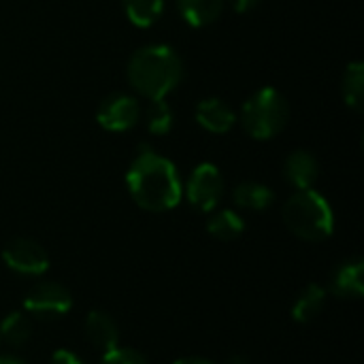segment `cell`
<instances>
[{"label": "cell", "instance_id": "1", "mask_svg": "<svg viewBox=\"0 0 364 364\" xmlns=\"http://www.w3.org/2000/svg\"><path fill=\"white\" fill-rule=\"evenodd\" d=\"M130 198L149 213L175 209L183 198V181L173 160L143 145L126 171Z\"/></svg>", "mask_w": 364, "mask_h": 364}, {"label": "cell", "instance_id": "2", "mask_svg": "<svg viewBox=\"0 0 364 364\" xmlns=\"http://www.w3.org/2000/svg\"><path fill=\"white\" fill-rule=\"evenodd\" d=\"M126 79L139 96L162 100L179 87L183 79V60L171 45H145L130 55Z\"/></svg>", "mask_w": 364, "mask_h": 364}, {"label": "cell", "instance_id": "3", "mask_svg": "<svg viewBox=\"0 0 364 364\" xmlns=\"http://www.w3.org/2000/svg\"><path fill=\"white\" fill-rule=\"evenodd\" d=\"M286 228L309 243H320L335 232V211L331 203L314 188L296 190L282 207Z\"/></svg>", "mask_w": 364, "mask_h": 364}, {"label": "cell", "instance_id": "4", "mask_svg": "<svg viewBox=\"0 0 364 364\" xmlns=\"http://www.w3.org/2000/svg\"><path fill=\"white\" fill-rule=\"evenodd\" d=\"M237 122L254 141H271L290 122V102L273 85L256 90L241 107Z\"/></svg>", "mask_w": 364, "mask_h": 364}, {"label": "cell", "instance_id": "5", "mask_svg": "<svg viewBox=\"0 0 364 364\" xmlns=\"http://www.w3.org/2000/svg\"><path fill=\"white\" fill-rule=\"evenodd\" d=\"M226 194V183L222 171L213 162H200L192 168L188 181L183 183L186 200L200 213H211L218 209Z\"/></svg>", "mask_w": 364, "mask_h": 364}, {"label": "cell", "instance_id": "6", "mask_svg": "<svg viewBox=\"0 0 364 364\" xmlns=\"http://www.w3.org/2000/svg\"><path fill=\"white\" fill-rule=\"evenodd\" d=\"M141 102L134 94L113 92L96 109V122L107 132H128L141 122Z\"/></svg>", "mask_w": 364, "mask_h": 364}, {"label": "cell", "instance_id": "7", "mask_svg": "<svg viewBox=\"0 0 364 364\" xmlns=\"http://www.w3.org/2000/svg\"><path fill=\"white\" fill-rule=\"evenodd\" d=\"M23 309L36 320H58L73 309V296L64 286L55 282H41L26 294Z\"/></svg>", "mask_w": 364, "mask_h": 364}, {"label": "cell", "instance_id": "8", "mask_svg": "<svg viewBox=\"0 0 364 364\" xmlns=\"http://www.w3.org/2000/svg\"><path fill=\"white\" fill-rule=\"evenodd\" d=\"M2 260L4 264L19 273V275H43L49 269V254L47 250L28 237H17L13 241H9L2 250Z\"/></svg>", "mask_w": 364, "mask_h": 364}, {"label": "cell", "instance_id": "9", "mask_svg": "<svg viewBox=\"0 0 364 364\" xmlns=\"http://www.w3.org/2000/svg\"><path fill=\"white\" fill-rule=\"evenodd\" d=\"M194 117H196V124L205 132H211V134H226L237 124V111L218 96L203 98L196 105Z\"/></svg>", "mask_w": 364, "mask_h": 364}, {"label": "cell", "instance_id": "10", "mask_svg": "<svg viewBox=\"0 0 364 364\" xmlns=\"http://www.w3.org/2000/svg\"><path fill=\"white\" fill-rule=\"evenodd\" d=\"M284 177L294 190H309L320 177L318 158L307 149H294L284 160Z\"/></svg>", "mask_w": 364, "mask_h": 364}, {"label": "cell", "instance_id": "11", "mask_svg": "<svg viewBox=\"0 0 364 364\" xmlns=\"http://www.w3.org/2000/svg\"><path fill=\"white\" fill-rule=\"evenodd\" d=\"M85 337L87 341L96 348V352L109 354L115 348H119V328L115 324V320L105 314V311H90L85 318Z\"/></svg>", "mask_w": 364, "mask_h": 364}, {"label": "cell", "instance_id": "12", "mask_svg": "<svg viewBox=\"0 0 364 364\" xmlns=\"http://www.w3.org/2000/svg\"><path fill=\"white\" fill-rule=\"evenodd\" d=\"M331 290L337 299H350L356 301L364 294V262L360 258L348 260L343 262L335 275H333V284Z\"/></svg>", "mask_w": 364, "mask_h": 364}, {"label": "cell", "instance_id": "13", "mask_svg": "<svg viewBox=\"0 0 364 364\" xmlns=\"http://www.w3.org/2000/svg\"><path fill=\"white\" fill-rule=\"evenodd\" d=\"M175 6L190 28H205L220 19L226 0H175Z\"/></svg>", "mask_w": 364, "mask_h": 364}, {"label": "cell", "instance_id": "14", "mask_svg": "<svg viewBox=\"0 0 364 364\" xmlns=\"http://www.w3.org/2000/svg\"><path fill=\"white\" fill-rule=\"evenodd\" d=\"M232 203L243 211H267L275 203V192L260 181H243L232 190Z\"/></svg>", "mask_w": 364, "mask_h": 364}, {"label": "cell", "instance_id": "15", "mask_svg": "<svg viewBox=\"0 0 364 364\" xmlns=\"http://www.w3.org/2000/svg\"><path fill=\"white\" fill-rule=\"evenodd\" d=\"M324 307H326V290L318 284H309L294 301L292 318L294 322L307 324V322H314L324 311Z\"/></svg>", "mask_w": 364, "mask_h": 364}, {"label": "cell", "instance_id": "16", "mask_svg": "<svg viewBox=\"0 0 364 364\" xmlns=\"http://www.w3.org/2000/svg\"><path fill=\"white\" fill-rule=\"evenodd\" d=\"M207 230L211 237H215L220 241H235L245 232V220L235 209L211 211V218L207 222Z\"/></svg>", "mask_w": 364, "mask_h": 364}, {"label": "cell", "instance_id": "17", "mask_svg": "<svg viewBox=\"0 0 364 364\" xmlns=\"http://www.w3.org/2000/svg\"><path fill=\"white\" fill-rule=\"evenodd\" d=\"M341 96L346 107L360 113L364 107V64L363 62H350L343 70L341 79Z\"/></svg>", "mask_w": 364, "mask_h": 364}, {"label": "cell", "instance_id": "18", "mask_svg": "<svg viewBox=\"0 0 364 364\" xmlns=\"http://www.w3.org/2000/svg\"><path fill=\"white\" fill-rule=\"evenodd\" d=\"M128 21L136 28L154 26L164 13V0H122Z\"/></svg>", "mask_w": 364, "mask_h": 364}, {"label": "cell", "instance_id": "19", "mask_svg": "<svg viewBox=\"0 0 364 364\" xmlns=\"http://www.w3.org/2000/svg\"><path fill=\"white\" fill-rule=\"evenodd\" d=\"M32 337V322L30 316L23 311H13L0 322V341L9 343L11 348H21Z\"/></svg>", "mask_w": 364, "mask_h": 364}, {"label": "cell", "instance_id": "20", "mask_svg": "<svg viewBox=\"0 0 364 364\" xmlns=\"http://www.w3.org/2000/svg\"><path fill=\"white\" fill-rule=\"evenodd\" d=\"M145 119V128L149 134L156 136H164L173 130V109L166 102V98L162 100H149V105L145 107V111L141 113Z\"/></svg>", "mask_w": 364, "mask_h": 364}, {"label": "cell", "instance_id": "21", "mask_svg": "<svg viewBox=\"0 0 364 364\" xmlns=\"http://www.w3.org/2000/svg\"><path fill=\"white\" fill-rule=\"evenodd\" d=\"M98 364H149L145 358H143V354H139L136 350H132V348H115L113 352H109V354H102L100 356V363Z\"/></svg>", "mask_w": 364, "mask_h": 364}, {"label": "cell", "instance_id": "22", "mask_svg": "<svg viewBox=\"0 0 364 364\" xmlns=\"http://www.w3.org/2000/svg\"><path fill=\"white\" fill-rule=\"evenodd\" d=\"M49 364H85L70 350H55L49 358Z\"/></svg>", "mask_w": 364, "mask_h": 364}, {"label": "cell", "instance_id": "23", "mask_svg": "<svg viewBox=\"0 0 364 364\" xmlns=\"http://www.w3.org/2000/svg\"><path fill=\"white\" fill-rule=\"evenodd\" d=\"M260 2H262V0H226V4H230L232 11H237V13H250V11H254Z\"/></svg>", "mask_w": 364, "mask_h": 364}, {"label": "cell", "instance_id": "24", "mask_svg": "<svg viewBox=\"0 0 364 364\" xmlns=\"http://www.w3.org/2000/svg\"><path fill=\"white\" fill-rule=\"evenodd\" d=\"M173 364H215V363L205 360V358H194V356H190V358H179L177 363H173Z\"/></svg>", "mask_w": 364, "mask_h": 364}, {"label": "cell", "instance_id": "25", "mask_svg": "<svg viewBox=\"0 0 364 364\" xmlns=\"http://www.w3.org/2000/svg\"><path fill=\"white\" fill-rule=\"evenodd\" d=\"M226 364H250V358H245V356H241V354H235V356H230Z\"/></svg>", "mask_w": 364, "mask_h": 364}, {"label": "cell", "instance_id": "26", "mask_svg": "<svg viewBox=\"0 0 364 364\" xmlns=\"http://www.w3.org/2000/svg\"><path fill=\"white\" fill-rule=\"evenodd\" d=\"M0 364H28L17 356H0Z\"/></svg>", "mask_w": 364, "mask_h": 364}]
</instances>
